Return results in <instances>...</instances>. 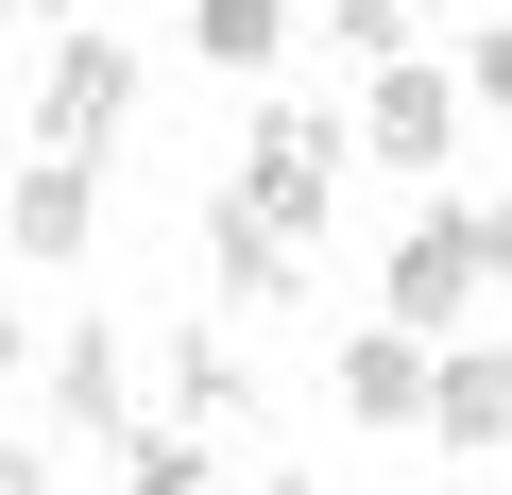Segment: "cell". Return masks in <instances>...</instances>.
Returning <instances> with one entry per match:
<instances>
[{
    "mask_svg": "<svg viewBox=\"0 0 512 495\" xmlns=\"http://www.w3.org/2000/svg\"><path fill=\"white\" fill-rule=\"evenodd\" d=\"M427 444H512V359L495 342H427Z\"/></svg>",
    "mask_w": 512,
    "mask_h": 495,
    "instance_id": "cell-9",
    "label": "cell"
},
{
    "mask_svg": "<svg viewBox=\"0 0 512 495\" xmlns=\"http://www.w3.org/2000/svg\"><path fill=\"white\" fill-rule=\"evenodd\" d=\"M205 291H222V308H308V239L256 222L239 188H205Z\"/></svg>",
    "mask_w": 512,
    "mask_h": 495,
    "instance_id": "cell-5",
    "label": "cell"
},
{
    "mask_svg": "<svg viewBox=\"0 0 512 495\" xmlns=\"http://www.w3.org/2000/svg\"><path fill=\"white\" fill-rule=\"evenodd\" d=\"M0 171H18V137H0Z\"/></svg>",
    "mask_w": 512,
    "mask_h": 495,
    "instance_id": "cell-19",
    "label": "cell"
},
{
    "mask_svg": "<svg viewBox=\"0 0 512 495\" xmlns=\"http://www.w3.org/2000/svg\"><path fill=\"white\" fill-rule=\"evenodd\" d=\"M103 154H35V171H0V222H18V257L35 274H69L86 257V222H103V188H86Z\"/></svg>",
    "mask_w": 512,
    "mask_h": 495,
    "instance_id": "cell-7",
    "label": "cell"
},
{
    "mask_svg": "<svg viewBox=\"0 0 512 495\" xmlns=\"http://www.w3.org/2000/svg\"><path fill=\"white\" fill-rule=\"evenodd\" d=\"M0 18H86V0H0Z\"/></svg>",
    "mask_w": 512,
    "mask_h": 495,
    "instance_id": "cell-17",
    "label": "cell"
},
{
    "mask_svg": "<svg viewBox=\"0 0 512 495\" xmlns=\"http://www.w3.org/2000/svg\"><path fill=\"white\" fill-rule=\"evenodd\" d=\"M410 18H427V0H342V18H325V35H342V52L376 69V52H410Z\"/></svg>",
    "mask_w": 512,
    "mask_h": 495,
    "instance_id": "cell-13",
    "label": "cell"
},
{
    "mask_svg": "<svg viewBox=\"0 0 512 495\" xmlns=\"http://www.w3.org/2000/svg\"><path fill=\"white\" fill-rule=\"evenodd\" d=\"M478 103H495V120H512V18H495V35H478Z\"/></svg>",
    "mask_w": 512,
    "mask_h": 495,
    "instance_id": "cell-15",
    "label": "cell"
},
{
    "mask_svg": "<svg viewBox=\"0 0 512 495\" xmlns=\"http://www.w3.org/2000/svg\"><path fill=\"white\" fill-rule=\"evenodd\" d=\"M239 495H308V478H291V461H274V478H239Z\"/></svg>",
    "mask_w": 512,
    "mask_h": 495,
    "instance_id": "cell-18",
    "label": "cell"
},
{
    "mask_svg": "<svg viewBox=\"0 0 512 495\" xmlns=\"http://www.w3.org/2000/svg\"><path fill=\"white\" fill-rule=\"evenodd\" d=\"M52 410H69V444H120V427H137V342H120L103 308H69V342H52Z\"/></svg>",
    "mask_w": 512,
    "mask_h": 495,
    "instance_id": "cell-6",
    "label": "cell"
},
{
    "mask_svg": "<svg viewBox=\"0 0 512 495\" xmlns=\"http://www.w3.org/2000/svg\"><path fill=\"white\" fill-rule=\"evenodd\" d=\"M495 274H512V205H427V222L393 239V274H376V291H393V325H410V342H461Z\"/></svg>",
    "mask_w": 512,
    "mask_h": 495,
    "instance_id": "cell-1",
    "label": "cell"
},
{
    "mask_svg": "<svg viewBox=\"0 0 512 495\" xmlns=\"http://www.w3.org/2000/svg\"><path fill=\"white\" fill-rule=\"evenodd\" d=\"M444 154H461V86L410 69V52H376V86H359V171H444Z\"/></svg>",
    "mask_w": 512,
    "mask_h": 495,
    "instance_id": "cell-4",
    "label": "cell"
},
{
    "mask_svg": "<svg viewBox=\"0 0 512 495\" xmlns=\"http://www.w3.org/2000/svg\"><path fill=\"white\" fill-rule=\"evenodd\" d=\"M342 410L393 427V444H427V342H410V325H359V342H342Z\"/></svg>",
    "mask_w": 512,
    "mask_h": 495,
    "instance_id": "cell-8",
    "label": "cell"
},
{
    "mask_svg": "<svg viewBox=\"0 0 512 495\" xmlns=\"http://www.w3.org/2000/svg\"><path fill=\"white\" fill-rule=\"evenodd\" d=\"M342 154H359V137H342V103H256V137H239V171H222V188H239L256 222L325 239V222H342Z\"/></svg>",
    "mask_w": 512,
    "mask_h": 495,
    "instance_id": "cell-2",
    "label": "cell"
},
{
    "mask_svg": "<svg viewBox=\"0 0 512 495\" xmlns=\"http://www.w3.org/2000/svg\"><path fill=\"white\" fill-rule=\"evenodd\" d=\"M171 427H222V444H256V427H274V393H256V359H222L205 325L171 342Z\"/></svg>",
    "mask_w": 512,
    "mask_h": 495,
    "instance_id": "cell-10",
    "label": "cell"
},
{
    "mask_svg": "<svg viewBox=\"0 0 512 495\" xmlns=\"http://www.w3.org/2000/svg\"><path fill=\"white\" fill-rule=\"evenodd\" d=\"M0 495H52V461H35V444H0Z\"/></svg>",
    "mask_w": 512,
    "mask_h": 495,
    "instance_id": "cell-16",
    "label": "cell"
},
{
    "mask_svg": "<svg viewBox=\"0 0 512 495\" xmlns=\"http://www.w3.org/2000/svg\"><path fill=\"white\" fill-rule=\"evenodd\" d=\"M120 137H137V52H120V35H52L35 154H120Z\"/></svg>",
    "mask_w": 512,
    "mask_h": 495,
    "instance_id": "cell-3",
    "label": "cell"
},
{
    "mask_svg": "<svg viewBox=\"0 0 512 495\" xmlns=\"http://www.w3.org/2000/svg\"><path fill=\"white\" fill-rule=\"evenodd\" d=\"M120 495H222V444H205V427H154V410H137V427H120Z\"/></svg>",
    "mask_w": 512,
    "mask_h": 495,
    "instance_id": "cell-12",
    "label": "cell"
},
{
    "mask_svg": "<svg viewBox=\"0 0 512 495\" xmlns=\"http://www.w3.org/2000/svg\"><path fill=\"white\" fill-rule=\"evenodd\" d=\"M18 376H35V308L0 291V393H18Z\"/></svg>",
    "mask_w": 512,
    "mask_h": 495,
    "instance_id": "cell-14",
    "label": "cell"
},
{
    "mask_svg": "<svg viewBox=\"0 0 512 495\" xmlns=\"http://www.w3.org/2000/svg\"><path fill=\"white\" fill-rule=\"evenodd\" d=\"M495 495H512V478H495Z\"/></svg>",
    "mask_w": 512,
    "mask_h": 495,
    "instance_id": "cell-20",
    "label": "cell"
},
{
    "mask_svg": "<svg viewBox=\"0 0 512 495\" xmlns=\"http://www.w3.org/2000/svg\"><path fill=\"white\" fill-rule=\"evenodd\" d=\"M171 35H188V52H205L222 86H256V69H274V52H291V0H188V18H171Z\"/></svg>",
    "mask_w": 512,
    "mask_h": 495,
    "instance_id": "cell-11",
    "label": "cell"
}]
</instances>
